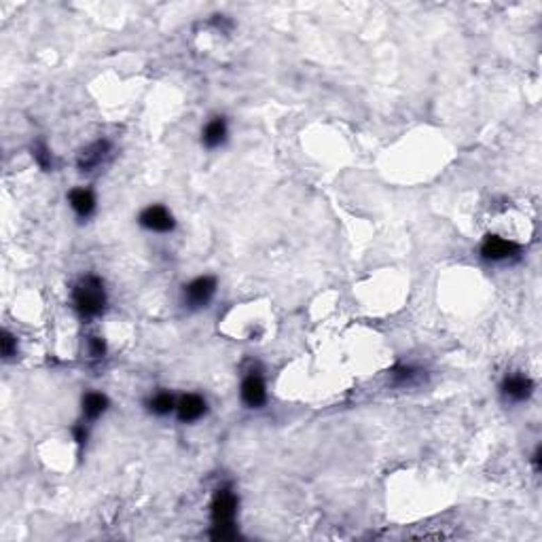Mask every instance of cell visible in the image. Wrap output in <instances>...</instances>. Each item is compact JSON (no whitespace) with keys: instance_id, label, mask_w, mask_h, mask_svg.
<instances>
[{"instance_id":"1","label":"cell","mask_w":542,"mask_h":542,"mask_svg":"<svg viewBox=\"0 0 542 542\" xmlns=\"http://www.w3.org/2000/svg\"><path fill=\"white\" fill-rule=\"evenodd\" d=\"M72 301L77 311L83 318H93L100 316L104 305H106V293L104 284L95 276H85L72 291Z\"/></svg>"},{"instance_id":"2","label":"cell","mask_w":542,"mask_h":542,"mask_svg":"<svg viewBox=\"0 0 542 542\" xmlns=\"http://www.w3.org/2000/svg\"><path fill=\"white\" fill-rule=\"evenodd\" d=\"M238 509V498L231 490H221L212 502V523L214 525H233Z\"/></svg>"},{"instance_id":"3","label":"cell","mask_w":542,"mask_h":542,"mask_svg":"<svg viewBox=\"0 0 542 542\" xmlns=\"http://www.w3.org/2000/svg\"><path fill=\"white\" fill-rule=\"evenodd\" d=\"M481 254L487 261L500 263V261H509V258L517 256L519 254V246L515 242H511V240H504V238H498V235H490V238H485V242L481 246Z\"/></svg>"},{"instance_id":"4","label":"cell","mask_w":542,"mask_h":542,"mask_svg":"<svg viewBox=\"0 0 542 542\" xmlns=\"http://www.w3.org/2000/svg\"><path fill=\"white\" fill-rule=\"evenodd\" d=\"M214 291H216V280L214 278H208V276L197 278V280H193L185 288V303L189 307H193V309L203 307L214 297Z\"/></svg>"},{"instance_id":"5","label":"cell","mask_w":542,"mask_h":542,"mask_svg":"<svg viewBox=\"0 0 542 542\" xmlns=\"http://www.w3.org/2000/svg\"><path fill=\"white\" fill-rule=\"evenodd\" d=\"M140 225L150 229V231L166 233V231L174 229V219L164 206H150L140 214Z\"/></svg>"},{"instance_id":"6","label":"cell","mask_w":542,"mask_h":542,"mask_svg":"<svg viewBox=\"0 0 542 542\" xmlns=\"http://www.w3.org/2000/svg\"><path fill=\"white\" fill-rule=\"evenodd\" d=\"M108 150H111V144H108L106 140H98V142L89 144L87 148H83V150L79 153V159H77L79 170L91 172L93 168H98L102 161L106 159Z\"/></svg>"},{"instance_id":"7","label":"cell","mask_w":542,"mask_h":542,"mask_svg":"<svg viewBox=\"0 0 542 542\" xmlns=\"http://www.w3.org/2000/svg\"><path fill=\"white\" fill-rule=\"evenodd\" d=\"M532 390H534V384H532V379L525 377V375H511V377L504 379V384H502L504 398L515 401V403H521V401L529 398Z\"/></svg>"},{"instance_id":"8","label":"cell","mask_w":542,"mask_h":542,"mask_svg":"<svg viewBox=\"0 0 542 542\" xmlns=\"http://www.w3.org/2000/svg\"><path fill=\"white\" fill-rule=\"evenodd\" d=\"M267 398V392H265V384L261 375L252 373L244 379L242 384V401L248 405V407H261Z\"/></svg>"},{"instance_id":"9","label":"cell","mask_w":542,"mask_h":542,"mask_svg":"<svg viewBox=\"0 0 542 542\" xmlns=\"http://www.w3.org/2000/svg\"><path fill=\"white\" fill-rule=\"evenodd\" d=\"M176 411H178L180 421H195L206 413V401L197 394H187L180 398Z\"/></svg>"},{"instance_id":"10","label":"cell","mask_w":542,"mask_h":542,"mask_svg":"<svg viewBox=\"0 0 542 542\" xmlns=\"http://www.w3.org/2000/svg\"><path fill=\"white\" fill-rule=\"evenodd\" d=\"M225 138H227V123H225L223 117L212 119V121L206 125L203 136H201V140H203V144H206L208 148H214V146L223 144Z\"/></svg>"},{"instance_id":"11","label":"cell","mask_w":542,"mask_h":542,"mask_svg":"<svg viewBox=\"0 0 542 542\" xmlns=\"http://www.w3.org/2000/svg\"><path fill=\"white\" fill-rule=\"evenodd\" d=\"M68 199H70L72 210L79 216H83V219H85V216H89L93 212V208H95V199H93L91 191H87V189H75Z\"/></svg>"},{"instance_id":"12","label":"cell","mask_w":542,"mask_h":542,"mask_svg":"<svg viewBox=\"0 0 542 542\" xmlns=\"http://www.w3.org/2000/svg\"><path fill=\"white\" fill-rule=\"evenodd\" d=\"M106 407H108V398L100 392H89L83 398V413L89 419H98L106 411Z\"/></svg>"},{"instance_id":"13","label":"cell","mask_w":542,"mask_h":542,"mask_svg":"<svg viewBox=\"0 0 542 542\" xmlns=\"http://www.w3.org/2000/svg\"><path fill=\"white\" fill-rule=\"evenodd\" d=\"M148 407H150V411L157 413V415H168V413L174 409V398H172V394H168V392H159V394H155V396L150 398Z\"/></svg>"},{"instance_id":"14","label":"cell","mask_w":542,"mask_h":542,"mask_svg":"<svg viewBox=\"0 0 542 542\" xmlns=\"http://www.w3.org/2000/svg\"><path fill=\"white\" fill-rule=\"evenodd\" d=\"M392 377H394V384H396V386H411L419 375H417V371L411 369V366H398V369L392 373Z\"/></svg>"},{"instance_id":"15","label":"cell","mask_w":542,"mask_h":542,"mask_svg":"<svg viewBox=\"0 0 542 542\" xmlns=\"http://www.w3.org/2000/svg\"><path fill=\"white\" fill-rule=\"evenodd\" d=\"M32 150H34L32 155H34V159H36V164H38L42 170H49V168L53 166V161H51V153H49V148H47L42 142H38V144H36Z\"/></svg>"},{"instance_id":"16","label":"cell","mask_w":542,"mask_h":542,"mask_svg":"<svg viewBox=\"0 0 542 542\" xmlns=\"http://www.w3.org/2000/svg\"><path fill=\"white\" fill-rule=\"evenodd\" d=\"M0 348H3V356L5 358H11L15 352H17V339L11 335V333H3V339H0Z\"/></svg>"},{"instance_id":"17","label":"cell","mask_w":542,"mask_h":542,"mask_svg":"<svg viewBox=\"0 0 542 542\" xmlns=\"http://www.w3.org/2000/svg\"><path fill=\"white\" fill-rule=\"evenodd\" d=\"M106 352V346L100 337H89V354L91 358H102Z\"/></svg>"},{"instance_id":"18","label":"cell","mask_w":542,"mask_h":542,"mask_svg":"<svg viewBox=\"0 0 542 542\" xmlns=\"http://www.w3.org/2000/svg\"><path fill=\"white\" fill-rule=\"evenodd\" d=\"M72 432H75V439H77V443L83 447V445H85V441H87V430H85L83 426H75V428H72Z\"/></svg>"}]
</instances>
